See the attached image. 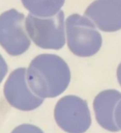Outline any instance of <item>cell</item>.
Masks as SVG:
<instances>
[{
	"mask_svg": "<svg viewBox=\"0 0 121 133\" xmlns=\"http://www.w3.org/2000/svg\"><path fill=\"white\" fill-rule=\"evenodd\" d=\"M70 81L67 63L55 54L37 56L27 70V82L31 91L43 99L58 97L67 88Z\"/></svg>",
	"mask_w": 121,
	"mask_h": 133,
	"instance_id": "obj_1",
	"label": "cell"
},
{
	"mask_svg": "<svg viewBox=\"0 0 121 133\" xmlns=\"http://www.w3.org/2000/svg\"><path fill=\"white\" fill-rule=\"evenodd\" d=\"M115 120L119 130H121V101H119L115 107Z\"/></svg>",
	"mask_w": 121,
	"mask_h": 133,
	"instance_id": "obj_12",
	"label": "cell"
},
{
	"mask_svg": "<svg viewBox=\"0 0 121 133\" xmlns=\"http://www.w3.org/2000/svg\"><path fill=\"white\" fill-rule=\"evenodd\" d=\"M7 72H8L7 62L5 60H4L3 56L0 54V83L3 82V78L5 77Z\"/></svg>",
	"mask_w": 121,
	"mask_h": 133,
	"instance_id": "obj_11",
	"label": "cell"
},
{
	"mask_svg": "<svg viewBox=\"0 0 121 133\" xmlns=\"http://www.w3.org/2000/svg\"><path fill=\"white\" fill-rule=\"evenodd\" d=\"M119 101H121V92L114 89L102 91L95 97L93 107L95 118L99 126L107 131L112 132L119 131L115 120V107Z\"/></svg>",
	"mask_w": 121,
	"mask_h": 133,
	"instance_id": "obj_8",
	"label": "cell"
},
{
	"mask_svg": "<svg viewBox=\"0 0 121 133\" xmlns=\"http://www.w3.org/2000/svg\"><path fill=\"white\" fill-rule=\"evenodd\" d=\"M68 48L73 54L81 57H89L99 52L102 45V37L95 24L86 17L74 14L66 22Z\"/></svg>",
	"mask_w": 121,
	"mask_h": 133,
	"instance_id": "obj_2",
	"label": "cell"
},
{
	"mask_svg": "<svg viewBox=\"0 0 121 133\" xmlns=\"http://www.w3.org/2000/svg\"><path fill=\"white\" fill-rule=\"evenodd\" d=\"M23 5L31 14L39 18L56 15L64 5L65 0H21Z\"/></svg>",
	"mask_w": 121,
	"mask_h": 133,
	"instance_id": "obj_9",
	"label": "cell"
},
{
	"mask_svg": "<svg viewBox=\"0 0 121 133\" xmlns=\"http://www.w3.org/2000/svg\"><path fill=\"white\" fill-rule=\"evenodd\" d=\"M3 94L12 107L20 111L37 109L43 102V98L31 91L27 82V69L17 68L10 73L3 87Z\"/></svg>",
	"mask_w": 121,
	"mask_h": 133,
	"instance_id": "obj_6",
	"label": "cell"
},
{
	"mask_svg": "<svg viewBox=\"0 0 121 133\" xmlns=\"http://www.w3.org/2000/svg\"><path fill=\"white\" fill-rule=\"evenodd\" d=\"M11 133H44L39 127L31 124H22L12 131Z\"/></svg>",
	"mask_w": 121,
	"mask_h": 133,
	"instance_id": "obj_10",
	"label": "cell"
},
{
	"mask_svg": "<svg viewBox=\"0 0 121 133\" xmlns=\"http://www.w3.org/2000/svg\"><path fill=\"white\" fill-rule=\"evenodd\" d=\"M116 74H117V79H118V82L119 83V85L121 86V62L119 63L118 68H117V72H116Z\"/></svg>",
	"mask_w": 121,
	"mask_h": 133,
	"instance_id": "obj_13",
	"label": "cell"
},
{
	"mask_svg": "<svg viewBox=\"0 0 121 133\" xmlns=\"http://www.w3.org/2000/svg\"><path fill=\"white\" fill-rule=\"evenodd\" d=\"M103 32H113L121 29V0H95L85 11Z\"/></svg>",
	"mask_w": 121,
	"mask_h": 133,
	"instance_id": "obj_7",
	"label": "cell"
},
{
	"mask_svg": "<svg viewBox=\"0 0 121 133\" xmlns=\"http://www.w3.org/2000/svg\"><path fill=\"white\" fill-rule=\"evenodd\" d=\"M56 122L67 133H85L90 127L91 116L87 102L76 96H65L54 110Z\"/></svg>",
	"mask_w": 121,
	"mask_h": 133,
	"instance_id": "obj_4",
	"label": "cell"
},
{
	"mask_svg": "<svg viewBox=\"0 0 121 133\" xmlns=\"http://www.w3.org/2000/svg\"><path fill=\"white\" fill-rule=\"evenodd\" d=\"M28 36L37 47L43 49L58 50L66 43L64 12L59 11L49 18H39L28 14L25 20Z\"/></svg>",
	"mask_w": 121,
	"mask_h": 133,
	"instance_id": "obj_3",
	"label": "cell"
},
{
	"mask_svg": "<svg viewBox=\"0 0 121 133\" xmlns=\"http://www.w3.org/2000/svg\"><path fill=\"white\" fill-rule=\"evenodd\" d=\"M25 27V16L16 9L0 15V45L11 56H19L31 45Z\"/></svg>",
	"mask_w": 121,
	"mask_h": 133,
	"instance_id": "obj_5",
	"label": "cell"
}]
</instances>
